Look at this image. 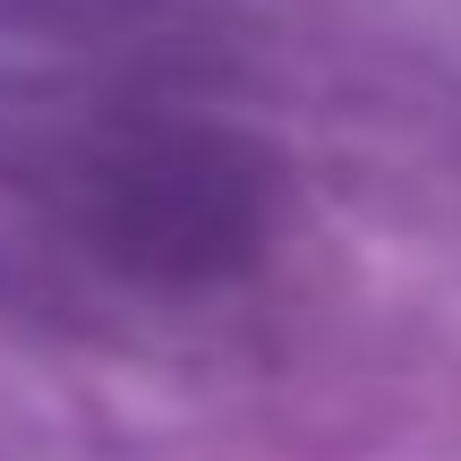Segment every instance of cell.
Instances as JSON below:
<instances>
[{"label": "cell", "mask_w": 461, "mask_h": 461, "mask_svg": "<svg viewBox=\"0 0 461 461\" xmlns=\"http://www.w3.org/2000/svg\"><path fill=\"white\" fill-rule=\"evenodd\" d=\"M77 230L129 274H222L265 240L257 154L214 129H112L77 154Z\"/></svg>", "instance_id": "6da1fadb"}]
</instances>
